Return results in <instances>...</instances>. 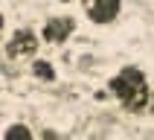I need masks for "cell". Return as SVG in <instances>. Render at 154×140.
<instances>
[{"mask_svg":"<svg viewBox=\"0 0 154 140\" xmlns=\"http://www.w3.org/2000/svg\"><path fill=\"white\" fill-rule=\"evenodd\" d=\"M3 140H32V131L23 122H12L6 129V134H3Z\"/></svg>","mask_w":154,"mask_h":140,"instance_id":"obj_6","label":"cell"},{"mask_svg":"<svg viewBox=\"0 0 154 140\" xmlns=\"http://www.w3.org/2000/svg\"><path fill=\"white\" fill-rule=\"evenodd\" d=\"M32 73L41 79V82H55V67H52L50 61H44V59H38L32 64Z\"/></svg>","mask_w":154,"mask_h":140,"instance_id":"obj_5","label":"cell"},{"mask_svg":"<svg viewBox=\"0 0 154 140\" xmlns=\"http://www.w3.org/2000/svg\"><path fill=\"white\" fill-rule=\"evenodd\" d=\"M44 140H61V137H58V131H52V129H44Z\"/></svg>","mask_w":154,"mask_h":140,"instance_id":"obj_7","label":"cell"},{"mask_svg":"<svg viewBox=\"0 0 154 140\" xmlns=\"http://www.w3.org/2000/svg\"><path fill=\"white\" fill-rule=\"evenodd\" d=\"M58 3H70V0H58Z\"/></svg>","mask_w":154,"mask_h":140,"instance_id":"obj_10","label":"cell"},{"mask_svg":"<svg viewBox=\"0 0 154 140\" xmlns=\"http://www.w3.org/2000/svg\"><path fill=\"white\" fill-rule=\"evenodd\" d=\"M151 111H154V94H151Z\"/></svg>","mask_w":154,"mask_h":140,"instance_id":"obj_9","label":"cell"},{"mask_svg":"<svg viewBox=\"0 0 154 140\" xmlns=\"http://www.w3.org/2000/svg\"><path fill=\"white\" fill-rule=\"evenodd\" d=\"M82 3H85L87 18L93 24H102V26L116 21V15H119V9H122V0H82Z\"/></svg>","mask_w":154,"mask_h":140,"instance_id":"obj_2","label":"cell"},{"mask_svg":"<svg viewBox=\"0 0 154 140\" xmlns=\"http://www.w3.org/2000/svg\"><path fill=\"white\" fill-rule=\"evenodd\" d=\"M111 88V94L119 99L128 111L140 114L148 108V99H151V91H148V82L143 76V70L140 67H122L116 76L108 82Z\"/></svg>","mask_w":154,"mask_h":140,"instance_id":"obj_1","label":"cell"},{"mask_svg":"<svg viewBox=\"0 0 154 140\" xmlns=\"http://www.w3.org/2000/svg\"><path fill=\"white\" fill-rule=\"evenodd\" d=\"M3 26H6V21H3V12H0V35H3Z\"/></svg>","mask_w":154,"mask_h":140,"instance_id":"obj_8","label":"cell"},{"mask_svg":"<svg viewBox=\"0 0 154 140\" xmlns=\"http://www.w3.org/2000/svg\"><path fill=\"white\" fill-rule=\"evenodd\" d=\"M73 29H76V21L70 15H61V18H52V21H47L44 24V41L47 44H61L64 38H70L73 35Z\"/></svg>","mask_w":154,"mask_h":140,"instance_id":"obj_4","label":"cell"},{"mask_svg":"<svg viewBox=\"0 0 154 140\" xmlns=\"http://www.w3.org/2000/svg\"><path fill=\"white\" fill-rule=\"evenodd\" d=\"M35 50H38V38L32 29H17L6 44L9 59H26V56H35Z\"/></svg>","mask_w":154,"mask_h":140,"instance_id":"obj_3","label":"cell"}]
</instances>
